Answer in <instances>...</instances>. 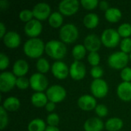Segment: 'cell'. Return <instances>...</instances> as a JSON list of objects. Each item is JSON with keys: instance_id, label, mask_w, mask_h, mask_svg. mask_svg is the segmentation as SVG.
Wrapping results in <instances>:
<instances>
[{"instance_id": "cell-12", "label": "cell", "mask_w": 131, "mask_h": 131, "mask_svg": "<svg viewBox=\"0 0 131 131\" xmlns=\"http://www.w3.org/2000/svg\"><path fill=\"white\" fill-rule=\"evenodd\" d=\"M42 25L40 21L37 19H32L25 25L24 31L27 36L30 38H37L42 31Z\"/></svg>"}, {"instance_id": "cell-17", "label": "cell", "mask_w": 131, "mask_h": 131, "mask_svg": "<svg viewBox=\"0 0 131 131\" xmlns=\"http://www.w3.org/2000/svg\"><path fill=\"white\" fill-rule=\"evenodd\" d=\"M4 45L11 49L18 48L21 44V37L15 31H8L2 38Z\"/></svg>"}, {"instance_id": "cell-45", "label": "cell", "mask_w": 131, "mask_h": 131, "mask_svg": "<svg viewBox=\"0 0 131 131\" xmlns=\"http://www.w3.org/2000/svg\"><path fill=\"white\" fill-rule=\"evenodd\" d=\"M9 5V3L8 1L5 0H2L0 1V8L1 9H6Z\"/></svg>"}, {"instance_id": "cell-42", "label": "cell", "mask_w": 131, "mask_h": 131, "mask_svg": "<svg viewBox=\"0 0 131 131\" xmlns=\"http://www.w3.org/2000/svg\"><path fill=\"white\" fill-rule=\"evenodd\" d=\"M99 7L101 10L103 11H107L111 7H110V4L107 1H101L99 2Z\"/></svg>"}, {"instance_id": "cell-25", "label": "cell", "mask_w": 131, "mask_h": 131, "mask_svg": "<svg viewBox=\"0 0 131 131\" xmlns=\"http://www.w3.org/2000/svg\"><path fill=\"white\" fill-rule=\"evenodd\" d=\"M83 23L87 28H95L99 24V17L95 13H89L84 16Z\"/></svg>"}, {"instance_id": "cell-9", "label": "cell", "mask_w": 131, "mask_h": 131, "mask_svg": "<svg viewBox=\"0 0 131 131\" xmlns=\"http://www.w3.org/2000/svg\"><path fill=\"white\" fill-rule=\"evenodd\" d=\"M30 87L36 92H42L47 89L48 86V78L41 73L33 74L30 79Z\"/></svg>"}, {"instance_id": "cell-21", "label": "cell", "mask_w": 131, "mask_h": 131, "mask_svg": "<svg viewBox=\"0 0 131 131\" xmlns=\"http://www.w3.org/2000/svg\"><path fill=\"white\" fill-rule=\"evenodd\" d=\"M31 102L33 106L36 107H43L48 104V99L46 94H44L43 92H35L31 97Z\"/></svg>"}, {"instance_id": "cell-32", "label": "cell", "mask_w": 131, "mask_h": 131, "mask_svg": "<svg viewBox=\"0 0 131 131\" xmlns=\"http://www.w3.org/2000/svg\"><path fill=\"white\" fill-rule=\"evenodd\" d=\"M8 124V117L7 111L2 106L0 107V129L3 130Z\"/></svg>"}, {"instance_id": "cell-13", "label": "cell", "mask_w": 131, "mask_h": 131, "mask_svg": "<svg viewBox=\"0 0 131 131\" xmlns=\"http://www.w3.org/2000/svg\"><path fill=\"white\" fill-rule=\"evenodd\" d=\"M69 74L74 81H81L86 75V68L84 64L78 61H74L69 68Z\"/></svg>"}, {"instance_id": "cell-23", "label": "cell", "mask_w": 131, "mask_h": 131, "mask_svg": "<svg viewBox=\"0 0 131 131\" xmlns=\"http://www.w3.org/2000/svg\"><path fill=\"white\" fill-rule=\"evenodd\" d=\"M124 126L123 121L119 117H112L105 123V129L107 131H120Z\"/></svg>"}, {"instance_id": "cell-33", "label": "cell", "mask_w": 131, "mask_h": 131, "mask_svg": "<svg viewBox=\"0 0 131 131\" xmlns=\"http://www.w3.org/2000/svg\"><path fill=\"white\" fill-rule=\"evenodd\" d=\"M88 61L91 66H98L101 61V57L97 52H90L88 56Z\"/></svg>"}, {"instance_id": "cell-29", "label": "cell", "mask_w": 131, "mask_h": 131, "mask_svg": "<svg viewBox=\"0 0 131 131\" xmlns=\"http://www.w3.org/2000/svg\"><path fill=\"white\" fill-rule=\"evenodd\" d=\"M36 68L38 71V73H41V74H46L47 72H48V71L51 68L50 67V64H49L48 61L46 58H40L37 61Z\"/></svg>"}, {"instance_id": "cell-31", "label": "cell", "mask_w": 131, "mask_h": 131, "mask_svg": "<svg viewBox=\"0 0 131 131\" xmlns=\"http://www.w3.org/2000/svg\"><path fill=\"white\" fill-rule=\"evenodd\" d=\"M34 18V15L32 12V10H29V9H23L19 13V18L21 21L23 22H28L30 21H31Z\"/></svg>"}, {"instance_id": "cell-22", "label": "cell", "mask_w": 131, "mask_h": 131, "mask_svg": "<svg viewBox=\"0 0 131 131\" xmlns=\"http://www.w3.org/2000/svg\"><path fill=\"white\" fill-rule=\"evenodd\" d=\"M2 107L6 111L15 112L20 107V101L16 97H8L3 101Z\"/></svg>"}, {"instance_id": "cell-30", "label": "cell", "mask_w": 131, "mask_h": 131, "mask_svg": "<svg viewBox=\"0 0 131 131\" xmlns=\"http://www.w3.org/2000/svg\"><path fill=\"white\" fill-rule=\"evenodd\" d=\"M117 31L123 38H130L131 35V25L130 23H123L118 27Z\"/></svg>"}, {"instance_id": "cell-39", "label": "cell", "mask_w": 131, "mask_h": 131, "mask_svg": "<svg viewBox=\"0 0 131 131\" xmlns=\"http://www.w3.org/2000/svg\"><path fill=\"white\" fill-rule=\"evenodd\" d=\"M104 74V71L101 67L95 66L91 69V75L94 79H101Z\"/></svg>"}, {"instance_id": "cell-36", "label": "cell", "mask_w": 131, "mask_h": 131, "mask_svg": "<svg viewBox=\"0 0 131 131\" xmlns=\"http://www.w3.org/2000/svg\"><path fill=\"white\" fill-rule=\"evenodd\" d=\"M60 122V117L58 114L55 113H51L47 117V123L50 127H57Z\"/></svg>"}, {"instance_id": "cell-5", "label": "cell", "mask_w": 131, "mask_h": 131, "mask_svg": "<svg viewBox=\"0 0 131 131\" xmlns=\"http://www.w3.org/2000/svg\"><path fill=\"white\" fill-rule=\"evenodd\" d=\"M101 43L107 48H113L121 43V36L117 30L114 28L105 29L101 36Z\"/></svg>"}, {"instance_id": "cell-2", "label": "cell", "mask_w": 131, "mask_h": 131, "mask_svg": "<svg viewBox=\"0 0 131 131\" xmlns=\"http://www.w3.org/2000/svg\"><path fill=\"white\" fill-rule=\"evenodd\" d=\"M45 53L52 59H63L67 54V48L61 41L51 40L45 44Z\"/></svg>"}, {"instance_id": "cell-44", "label": "cell", "mask_w": 131, "mask_h": 131, "mask_svg": "<svg viewBox=\"0 0 131 131\" xmlns=\"http://www.w3.org/2000/svg\"><path fill=\"white\" fill-rule=\"evenodd\" d=\"M6 33L7 32H6V28L5 26V24L3 22H0V38H3Z\"/></svg>"}, {"instance_id": "cell-4", "label": "cell", "mask_w": 131, "mask_h": 131, "mask_svg": "<svg viewBox=\"0 0 131 131\" xmlns=\"http://www.w3.org/2000/svg\"><path fill=\"white\" fill-rule=\"evenodd\" d=\"M129 55L126 53L121 51H117L111 54L108 59L107 63L108 65L116 70H123L125 68L129 61Z\"/></svg>"}, {"instance_id": "cell-11", "label": "cell", "mask_w": 131, "mask_h": 131, "mask_svg": "<svg viewBox=\"0 0 131 131\" xmlns=\"http://www.w3.org/2000/svg\"><path fill=\"white\" fill-rule=\"evenodd\" d=\"M32 12L35 19H37L40 21L48 19L51 15V7L45 2H39L35 5L32 9Z\"/></svg>"}, {"instance_id": "cell-34", "label": "cell", "mask_w": 131, "mask_h": 131, "mask_svg": "<svg viewBox=\"0 0 131 131\" xmlns=\"http://www.w3.org/2000/svg\"><path fill=\"white\" fill-rule=\"evenodd\" d=\"M120 48L122 52L128 54L131 52V38H123V40L120 43Z\"/></svg>"}, {"instance_id": "cell-18", "label": "cell", "mask_w": 131, "mask_h": 131, "mask_svg": "<svg viewBox=\"0 0 131 131\" xmlns=\"http://www.w3.org/2000/svg\"><path fill=\"white\" fill-rule=\"evenodd\" d=\"M117 94L118 97L123 101H131V82H121L117 89Z\"/></svg>"}, {"instance_id": "cell-43", "label": "cell", "mask_w": 131, "mask_h": 131, "mask_svg": "<svg viewBox=\"0 0 131 131\" xmlns=\"http://www.w3.org/2000/svg\"><path fill=\"white\" fill-rule=\"evenodd\" d=\"M55 107H56L55 103H53V102H51V101H48V104H47L46 106H45L46 111H47L48 112H50V113H51V112H53V111H54Z\"/></svg>"}, {"instance_id": "cell-16", "label": "cell", "mask_w": 131, "mask_h": 131, "mask_svg": "<svg viewBox=\"0 0 131 131\" xmlns=\"http://www.w3.org/2000/svg\"><path fill=\"white\" fill-rule=\"evenodd\" d=\"M101 40L95 34H90L84 40V45L90 52H97L101 46Z\"/></svg>"}, {"instance_id": "cell-19", "label": "cell", "mask_w": 131, "mask_h": 131, "mask_svg": "<svg viewBox=\"0 0 131 131\" xmlns=\"http://www.w3.org/2000/svg\"><path fill=\"white\" fill-rule=\"evenodd\" d=\"M104 126V122L99 117H91L84 124V130L85 131H102Z\"/></svg>"}, {"instance_id": "cell-26", "label": "cell", "mask_w": 131, "mask_h": 131, "mask_svg": "<svg viewBox=\"0 0 131 131\" xmlns=\"http://www.w3.org/2000/svg\"><path fill=\"white\" fill-rule=\"evenodd\" d=\"M63 15L59 12H54L51 13L48 18V23L51 27L54 28H61L63 25Z\"/></svg>"}, {"instance_id": "cell-24", "label": "cell", "mask_w": 131, "mask_h": 131, "mask_svg": "<svg viewBox=\"0 0 131 131\" xmlns=\"http://www.w3.org/2000/svg\"><path fill=\"white\" fill-rule=\"evenodd\" d=\"M105 18L111 23H116L119 21L122 17V12L119 8H110L107 11L105 12Z\"/></svg>"}, {"instance_id": "cell-1", "label": "cell", "mask_w": 131, "mask_h": 131, "mask_svg": "<svg viewBox=\"0 0 131 131\" xmlns=\"http://www.w3.org/2000/svg\"><path fill=\"white\" fill-rule=\"evenodd\" d=\"M45 49L43 41L38 38H29L24 45L23 50L26 56L30 58H40Z\"/></svg>"}, {"instance_id": "cell-15", "label": "cell", "mask_w": 131, "mask_h": 131, "mask_svg": "<svg viewBox=\"0 0 131 131\" xmlns=\"http://www.w3.org/2000/svg\"><path fill=\"white\" fill-rule=\"evenodd\" d=\"M78 105L82 111H91L96 108L97 101L93 95L85 94L81 96L78 100Z\"/></svg>"}, {"instance_id": "cell-20", "label": "cell", "mask_w": 131, "mask_h": 131, "mask_svg": "<svg viewBox=\"0 0 131 131\" xmlns=\"http://www.w3.org/2000/svg\"><path fill=\"white\" fill-rule=\"evenodd\" d=\"M12 71L15 77H18V78L25 77V75L27 74V73L28 72V62L23 59L17 60L14 63V65L12 68Z\"/></svg>"}, {"instance_id": "cell-48", "label": "cell", "mask_w": 131, "mask_h": 131, "mask_svg": "<svg viewBox=\"0 0 131 131\" xmlns=\"http://www.w3.org/2000/svg\"><path fill=\"white\" fill-rule=\"evenodd\" d=\"M120 131H122V130H120Z\"/></svg>"}, {"instance_id": "cell-47", "label": "cell", "mask_w": 131, "mask_h": 131, "mask_svg": "<svg viewBox=\"0 0 131 131\" xmlns=\"http://www.w3.org/2000/svg\"><path fill=\"white\" fill-rule=\"evenodd\" d=\"M129 58H130V60L131 61V52L130 53V55H129Z\"/></svg>"}, {"instance_id": "cell-6", "label": "cell", "mask_w": 131, "mask_h": 131, "mask_svg": "<svg viewBox=\"0 0 131 131\" xmlns=\"http://www.w3.org/2000/svg\"><path fill=\"white\" fill-rule=\"evenodd\" d=\"M46 95L49 101L57 104L63 101L65 99L67 92L62 86L59 84H54L47 89Z\"/></svg>"}, {"instance_id": "cell-14", "label": "cell", "mask_w": 131, "mask_h": 131, "mask_svg": "<svg viewBox=\"0 0 131 131\" xmlns=\"http://www.w3.org/2000/svg\"><path fill=\"white\" fill-rule=\"evenodd\" d=\"M51 70L53 76L59 80H64L67 78L69 74V68L65 63L61 61L53 63Z\"/></svg>"}, {"instance_id": "cell-38", "label": "cell", "mask_w": 131, "mask_h": 131, "mask_svg": "<svg viewBox=\"0 0 131 131\" xmlns=\"http://www.w3.org/2000/svg\"><path fill=\"white\" fill-rule=\"evenodd\" d=\"M94 111L99 117H104L108 114V109L104 104H97Z\"/></svg>"}, {"instance_id": "cell-7", "label": "cell", "mask_w": 131, "mask_h": 131, "mask_svg": "<svg viewBox=\"0 0 131 131\" xmlns=\"http://www.w3.org/2000/svg\"><path fill=\"white\" fill-rule=\"evenodd\" d=\"M17 78L15 74L9 71L2 72L0 74V91L7 93L16 86Z\"/></svg>"}, {"instance_id": "cell-37", "label": "cell", "mask_w": 131, "mask_h": 131, "mask_svg": "<svg viewBox=\"0 0 131 131\" xmlns=\"http://www.w3.org/2000/svg\"><path fill=\"white\" fill-rule=\"evenodd\" d=\"M16 87L21 90H25L30 87V81L25 77L18 78L16 81Z\"/></svg>"}, {"instance_id": "cell-46", "label": "cell", "mask_w": 131, "mask_h": 131, "mask_svg": "<svg viewBox=\"0 0 131 131\" xmlns=\"http://www.w3.org/2000/svg\"><path fill=\"white\" fill-rule=\"evenodd\" d=\"M45 131H61L57 127H50V126H48V127H47V128H46V130Z\"/></svg>"}, {"instance_id": "cell-40", "label": "cell", "mask_w": 131, "mask_h": 131, "mask_svg": "<svg viewBox=\"0 0 131 131\" xmlns=\"http://www.w3.org/2000/svg\"><path fill=\"white\" fill-rule=\"evenodd\" d=\"M121 78L123 81L131 82V68L126 67L121 72Z\"/></svg>"}, {"instance_id": "cell-27", "label": "cell", "mask_w": 131, "mask_h": 131, "mask_svg": "<svg viewBox=\"0 0 131 131\" xmlns=\"http://www.w3.org/2000/svg\"><path fill=\"white\" fill-rule=\"evenodd\" d=\"M46 128L45 121L39 118L32 120L28 125V131H45Z\"/></svg>"}, {"instance_id": "cell-41", "label": "cell", "mask_w": 131, "mask_h": 131, "mask_svg": "<svg viewBox=\"0 0 131 131\" xmlns=\"http://www.w3.org/2000/svg\"><path fill=\"white\" fill-rule=\"evenodd\" d=\"M9 65V59L6 54L4 53L0 54V70L4 71L5 70Z\"/></svg>"}, {"instance_id": "cell-8", "label": "cell", "mask_w": 131, "mask_h": 131, "mask_svg": "<svg viewBox=\"0 0 131 131\" xmlns=\"http://www.w3.org/2000/svg\"><path fill=\"white\" fill-rule=\"evenodd\" d=\"M108 84L103 79H94L91 84V92L96 98H103L108 93Z\"/></svg>"}, {"instance_id": "cell-28", "label": "cell", "mask_w": 131, "mask_h": 131, "mask_svg": "<svg viewBox=\"0 0 131 131\" xmlns=\"http://www.w3.org/2000/svg\"><path fill=\"white\" fill-rule=\"evenodd\" d=\"M87 49L84 45H76L72 49V56L75 61H80L86 55Z\"/></svg>"}, {"instance_id": "cell-10", "label": "cell", "mask_w": 131, "mask_h": 131, "mask_svg": "<svg viewBox=\"0 0 131 131\" xmlns=\"http://www.w3.org/2000/svg\"><path fill=\"white\" fill-rule=\"evenodd\" d=\"M80 3L78 0H63L58 5L59 12L62 15L71 16L78 11Z\"/></svg>"}, {"instance_id": "cell-3", "label": "cell", "mask_w": 131, "mask_h": 131, "mask_svg": "<svg viewBox=\"0 0 131 131\" xmlns=\"http://www.w3.org/2000/svg\"><path fill=\"white\" fill-rule=\"evenodd\" d=\"M79 31L76 25L72 23L64 25L59 31V38L64 44L74 43L78 38Z\"/></svg>"}, {"instance_id": "cell-35", "label": "cell", "mask_w": 131, "mask_h": 131, "mask_svg": "<svg viewBox=\"0 0 131 131\" xmlns=\"http://www.w3.org/2000/svg\"><path fill=\"white\" fill-rule=\"evenodd\" d=\"M81 5L87 10H93L97 7L99 2L97 0H81Z\"/></svg>"}]
</instances>
